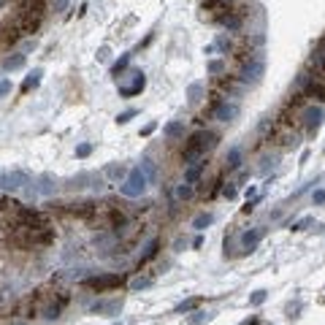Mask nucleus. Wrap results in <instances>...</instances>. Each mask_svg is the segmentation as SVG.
<instances>
[{
    "mask_svg": "<svg viewBox=\"0 0 325 325\" xmlns=\"http://www.w3.org/2000/svg\"><path fill=\"white\" fill-rule=\"evenodd\" d=\"M214 141H217V136L214 133H209V130H198V133H192L190 136V141L184 144V152H182V160L184 163H201L203 160V155H206V149L214 147Z\"/></svg>",
    "mask_w": 325,
    "mask_h": 325,
    "instance_id": "f257e3e1",
    "label": "nucleus"
},
{
    "mask_svg": "<svg viewBox=\"0 0 325 325\" xmlns=\"http://www.w3.org/2000/svg\"><path fill=\"white\" fill-rule=\"evenodd\" d=\"M147 187H149V179L144 176V171L136 165V168L128 171V179L119 184V192H122L125 198H141L144 192H147Z\"/></svg>",
    "mask_w": 325,
    "mask_h": 325,
    "instance_id": "f03ea898",
    "label": "nucleus"
},
{
    "mask_svg": "<svg viewBox=\"0 0 325 325\" xmlns=\"http://www.w3.org/2000/svg\"><path fill=\"white\" fill-rule=\"evenodd\" d=\"M125 282V274H117V271H111V274H101V276H90V279H84L82 284L84 287H92L98 290V293H106V290L117 287V284Z\"/></svg>",
    "mask_w": 325,
    "mask_h": 325,
    "instance_id": "7ed1b4c3",
    "label": "nucleus"
},
{
    "mask_svg": "<svg viewBox=\"0 0 325 325\" xmlns=\"http://www.w3.org/2000/svg\"><path fill=\"white\" fill-rule=\"evenodd\" d=\"M263 74H266V60L255 57V60H249V63L241 68V82L244 84H257L263 79Z\"/></svg>",
    "mask_w": 325,
    "mask_h": 325,
    "instance_id": "20e7f679",
    "label": "nucleus"
},
{
    "mask_svg": "<svg viewBox=\"0 0 325 325\" xmlns=\"http://www.w3.org/2000/svg\"><path fill=\"white\" fill-rule=\"evenodd\" d=\"M241 114V106L236 101H222L214 106V111H211V117L217 119V122H233V119Z\"/></svg>",
    "mask_w": 325,
    "mask_h": 325,
    "instance_id": "39448f33",
    "label": "nucleus"
},
{
    "mask_svg": "<svg viewBox=\"0 0 325 325\" xmlns=\"http://www.w3.org/2000/svg\"><path fill=\"white\" fill-rule=\"evenodd\" d=\"M25 184H30L28 171H9V174L0 179V187H6V190H19V187H25Z\"/></svg>",
    "mask_w": 325,
    "mask_h": 325,
    "instance_id": "423d86ee",
    "label": "nucleus"
},
{
    "mask_svg": "<svg viewBox=\"0 0 325 325\" xmlns=\"http://www.w3.org/2000/svg\"><path fill=\"white\" fill-rule=\"evenodd\" d=\"M322 119H325V111L320 109V106H309V109L303 111V122H306L309 130H317L322 125Z\"/></svg>",
    "mask_w": 325,
    "mask_h": 325,
    "instance_id": "0eeeda50",
    "label": "nucleus"
},
{
    "mask_svg": "<svg viewBox=\"0 0 325 325\" xmlns=\"http://www.w3.org/2000/svg\"><path fill=\"white\" fill-rule=\"evenodd\" d=\"M144 87H147V79H144L141 71H136V74H133V84H130V87H119V95H122V98H133Z\"/></svg>",
    "mask_w": 325,
    "mask_h": 325,
    "instance_id": "6e6552de",
    "label": "nucleus"
},
{
    "mask_svg": "<svg viewBox=\"0 0 325 325\" xmlns=\"http://www.w3.org/2000/svg\"><path fill=\"white\" fill-rule=\"evenodd\" d=\"M266 236V230L263 228H252V230H247V233H241V247L247 249V252H252L257 247V244H260V238Z\"/></svg>",
    "mask_w": 325,
    "mask_h": 325,
    "instance_id": "1a4fd4ad",
    "label": "nucleus"
},
{
    "mask_svg": "<svg viewBox=\"0 0 325 325\" xmlns=\"http://www.w3.org/2000/svg\"><path fill=\"white\" fill-rule=\"evenodd\" d=\"M306 98H314V101H325V87L320 84V79L309 76V82H306Z\"/></svg>",
    "mask_w": 325,
    "mask_h": 325,
    "instance_id": "9d476101",
    "label": "nucleus"
},
{
    "mask_svg": "<svg viewBox=\"0 0 325 325\" xmlns=\"http://www.w3.org/2000/svg\"><path fill=\"white\" fill-rule=\"evenodd\" d=\"M241 160H244V149L241 147H230L228 157H225V165H228L230 171H236V168H241Z\"/></svg>",
    "mask_w": 325,
    "mask_h": 325,
    "instance_id": "9b49d317",
    "label": "nucleus"
},
{
    "mask_svg": "<svg viewBox=\"0 0 325 325\" xmlns=\"http://www.w3.org/2000/svg\"><path fill=\"white\" fill-rule=\"evenodd\" d=\"M122 309V301H98L95 306H92V311H98V314H117V311Z\"/></svg>",
    "mask_w": 325,
    "mask_h": 325,
    "instance_id": "f8f14e48",
    "label": "nucleus"
},
{
    "mask_svg": "<svg viewBox=\"0 0 325 325\" xmlns=\"http://www.w3.org/2000/svg\"><path fill=\"white\" fill-rule=\"evenodd\" d=\"M203 168H206V163H192L187 171H184V182L187 184H195L198 179H201V174H203Z\"/></svg>",
    "mask_w": 325,
    "mask_h": 325,
    "instance_id": "ddd939ff",
    "label": "nucleus"
},
{
    "mask_svg": "<svg viewBox=\"0 0 325 325\" xmlns=\"http://www.w3.org/2000/svg\"><path fill=\"white\" fill-rule=\"evenodd\" d=\"M211 222H214V214H211V211H203V214H198L195 220H192V228H195V230H206Z\"/></svg>",
    "mask_w": 325,
    "mask_h": 325,
    "instance_id": "4468645a",
    "label": "nucleus"
},
{
    "mask_svg": "<svg viewBox=\"0 0 325 325\" xmlns=\"http://www.w3.org/2000/svg\"><path fill=\"white\" fill-rule=\"evenodd\" d=\"M41 76H44V71L41 68H36L33 71V74L25 79V84H22V92H30L33 87H38V84H41Z\"/></svg>",
    "mask_w": 325,
    "mask_h": 325,
    "instance_id": "2eb2a0df",
    "label": "nucleus"
},
{
    "mask_svg": "<svg viewBox=\"0 0 325 325\" xmlns=\"http://www.w3.org/2000/svg\"><path fill=\"white\" fill-rule=\"evenodd\" d=\"M138 168L144 171V176H147L149 182H155V179H157V165L152 163V157H144V160H141V165H138Z\"/></svg>",
    "mask_w": 325,
    "mask_h": 325,
    "instance_id": "dca6fc26",
    "label": "nucleus"
},
{
    "mask_svg": "<svg viewBox=\"0 0 325 325\" xmlns=\"http://www.w3.org/2000/svg\"><path fill=\"white\" fill-rule=\"evenodd\" d=\"M222 25L228 28V33H238L244 22H241V17H238V14H228V17H222Z\"/></svg>",
    "mask_w": 325,
    "mask_h": 325,
    "instance_id": "f3484780",
    "label": "nucleus"
},
{
    "mask_svg": "<svg viewBox=\"0 0 325 325\" xmlns=\"http://www.w3.org/2000/svg\"><path fill=\"white\" fill-rule=\"evenodd\" d=\"M195 306H201V298H198V295H195V298H187V301H182L174 311H176V314H187V311H192Z\"/></svg>",
    "mask_w": 325,
    "mask_h": 325,
    "instance_id": "a211bd4d",
    "label": "nucleus"
},
{
    "mask_svg": "<svg viewBox=\"0 0 325 325\" xmlns=\"http://www.w3.org/2000/svg\"><path fill=\"white\" fill-rule=\"evenodd\" d=\"M22 65H25V55H11V57H6L3 68L6 71H19Z\"/></svg>",
    "mask_w": 325,
    "mask_h": 325,
    "instance_id": "6ab92c4d",
    "label": "nucleus"
},
{
    "mask_svg": "<svg viewBox=\"0 0 325 325\" xmlns=\"http://www.w3.org/2000/svg\"><path fill=\"white\" fill-rule=\"evenodd\" d=\"M165 136L168 138H182L184 136V125L182 122H168L165 125Z\"/></svg>",
    "mask_w": 325,
    "mask_h": 325,
    "instance_id": "aec40b11",
    "label": "nucleus"
},
{
    "mask_svg": "<svg viewBox=\"0 0 325 325\" xmlns=\"http://www.w3.org/2000/svg\"><path fill=\"white\" fill-rule=\"evenodd\" d=\"M192 184H187V182H182V184H176V190H174V195L179 198V201H187V198H192Z\"/></svg>",
    "mask_w": 325,
    "mask_h": 325,
    "instance_id": "412c9836",
    "label": "nucleus"
},
{
    "mask_svg": "<svg viewBox=\"0 0 325 325\" xmlns=\"http://www.w3.org/2000/svg\"><path fill=\"white\" fill-rule=\"evenodd\" d=\"M106 176H109V179H128V168H125V165H109V168H106Z\"/></svg>",
    "mask_w": 325,
    "mask_h": 325,
    "instance_id": "4be33fe9",
    "label": "nucleus"
},
{
    "mask_svg": "<svg viewBox=\"0 0 325 325\" xmlns=\"http://www.w3.org/2000/svg\"><path fill=\"white\" fill-rule=\"evenodd\" d=\"M157 247H160V241H157V238H149V244H147V247H144L141 263H147L149 257H155V255H157Z\"/></svg>",
    "mask_w": 325,
    "mask_h": 325,
    "instance_id": "5701e85b",
    "label": "nucleus"
},
{
    "mask_svg": "<svg viewBox=\"0 0 325 325\" xmlns=\"http://www.w3.org/2000/svg\"><path fill=\"white\" fill-rule=\"evenodd\" d=\"M128 65H130V55H122L114 65H111V76H119L125 68H128Z\"/></svg>",
    "mask_w": 325,
    "mask_h": 325,
    "instance_id": "b1692460",
    "label": "nucleus"
},
{
    "mask_svg": "<svg viewBox=\"0 0 325 325\" xmlns=\"http://www.w3.org/2000/svg\"><path fill=\"white\" fill-rule=\"evenodd\" d=\"M201 95H203V84H190V90H187V98H190V103H198L201 101Z\"/></svg>",
    "mask_w": 325,
    "mask_h": 325,
    "instance_id": "393cba45",
    "label": "nucleus"
},
{
    "mask_svg": "<svg viewBox=\"0 0 325 325\" xmlns=\"http://www.w3.org/2000/svg\"><path fill=\"white\" fill-rule=\"evenodd\" d=\"M63 303H65V301L55 303V306H46V309H44V317H46V320H57V317H60V309H63Z\"/></svg>",
    "mask_w": 325,
    "mask_h": 325,
    "instance_id": "a878e982",
    "label": "nucleus"
},
{
    "mask_svg": "<svg viewBox=\"0 0 325 325\" xmlns=\"http://www.w3.org/2000/svg\"><path fill=\"white\" fill-rule=\"evenodd\" d=\"M266 298H268L266 290H257V293L249 295V306H260V303H266Z\"/></svg>",
    "mask_w": 325,
    "mask_h": 325,
    "instance_id": "bb28decb",
    "label": "nucleus"
},
{
    "mask_svg": "<svg viewBox=\"0 0 325 325\" xmlns=\"http://www.w3.org/2000/svg\"><path fill=\"white\" fill-rule=\"evenodd\" d=\"M311 222H314V217H301L298 222H293V230H306Z\"/></svg>",
    "mask_w": 325,
    "mask_h": 325,
    "instance_id": "cd10ccee",
    "label": "nucleus"
},
{
    "mask_svg": "<svg viewBox=\"0 0 325 325\" xmlns=\"http://www.w3.org/2000/svg\"><path fill=\"white\" fill-rule=\"evenodd\" d=\"M222 71H225V63H222V60H211V63H209V74H222Z\"/></svg>",
    "mask_w": 325,
    "mask_h": 325,
    "instance_id": "c85d7f7f",
    "label": "nucleus"
},
{
    "mask_svg": "<svg viewBox=\"0 0 325 325\" xmlns=\"http://www.w3.org/2000/svg\"><path fill=\"white\" fill-rule=\"evenodd\" d=\"M136 114H138L136 109H128V111H122V114L117 117V122H119V125H125V122H130V119H133Z\"/></svg>",
    "mask_w": 325,
    "mask_h": 325,
    "instance_id": "c756f323",
    "label": "nucleus"
},
{
    "mask_svg": "<svg viewBox=\"0 0 325 325\" xmlns=\"http://www.w3.org/2000/svg\"><path fill=\"white\" fill-rule=\"evenodd\" d=\"M149 284H152V279H133L130 282V290L136 293V290H144V287H149Z\"/></svg>",
    "mask_w": 325,
    "mask_h": 325,
    "instance_id": "7c9ffc66",
    "label": "nucleus"
},
{
    "mask_svg": "<svg viewBox=\"0 0 325 325\" xmlns=\"http://www.w3.org/2000/svg\"><path fill=\"white\" fill-rule=\"evenodd\" d=\"M90 152H92V144H79V147H76V157H90Z\"/></svg>",
    "mask_w": 325,
    "mask_h": 325,
    "instance_id": "2f4dec72",
    "label": "nucleus"
},
{
    "mask_svg": "<svg viewBox=\"0 0 325 325\" xmlns=\"http://www.w3.org/2000/svg\"><path fill=\"white\" fill-rule=\"evenodd\" d=\"M68 3H71V0H52V11H57V14H60V11L68 9Z\"/></svg>",
    "mask_w": 325,
    "mask_h": 325,
    "instance_id": "473e14b6",
    "label": "nucleus"
},
{
    "mask_svg": "<svg viewBox=\"0 0 325 325\" xmlns=\"http://www.w3.org/2000/svg\"><path fill=\"white\" fill-rule=\"evenodd\" d=\"M311 201H314L317 206H322V203H325V190H314V192H311Z\"/></svg>",
    "mask_w": 325,
    "mask_h": 325,
    "instance_id": "72a5a7b5",
    "label": "nucleus"
},
{
    "mask_svg": "<svg viewBox=\"0 0 325 325\" xmlns=\"http://www.w3.org/2000/svg\"><path fill=\"white\" fill-rule=\"evenodd\" d=\"M206 320H209V314H206V311H195V317H192V325H203Z\"/></svg>",
    "mask_w": 325,
    "mask_h": 325,
    "instance_id": "f704fd0d",
    "label": "nucleus"
},
{
    "mask_svg": "<svg viewBox=\"0 0 325 325\" xmlns=\"http://www.w3.org/2000/svg\"><path fill=\"white\" fill-rule=\"evenodd\" d=\"M6 92H11V82H9V79L0 82V95H6Z\"/></svg>",
    "mask_w": 325,
    "mask_h": 325,
    "instance_id": "c9c22d12",
    "label": "nucleus"
},
{
    "mask_svg": "<svg viewBox=\"0 0 325 325\" xmlns=\"http://www.w3.org/2000/svg\"><path fill=\"white\" fill-rule=\"evenodd\" d=\"M225 198H236V187H233V184H228V187H225Z\"/></svg>",
    "mask_w": 325,
    "mask_h": 325,
    "instance_id": "e433bc0d",
    "label": "nucleus"
},
{
    "mask_svg": "<svg viewBox=\"0 0 325 325\" xmlns=\"http://www.w3.org/2000/svg\"><path fill=\"white\" fill-rule=\"evenodd\" d=\"M217 46H220V49H225V52H228V49H230V41H228V38H220V41H217Z\"/></svg>",
    "mask_w": 325,
    "mask_h": 325,
    "instance_id": "4c0bfd02",
    "label": "nucleus"
},
{
    "mask_svg": "<svg viewBox=\"0 0 325 325\" xmlns=\"http://www.w3.org/2000/svg\"><path fill=\"white\" fill-rule=\"evenodd\" d=\"M98 60H109V46H103V49L98 52Z\"/></svg>",
    "mask_w": 325,
    "mask_h": 325,
    "instance_id": "58836bf2",
    "label": "nucleus"
},
{
    "mask_svg": "<svg viewBox=\"0 0 325 325\" xmlns=\"http://www.w3.org/2000/svg\"><path fill=\"white\" fill-rule=\"evenodd\" d=\"M257 322H260V317H247L241 325H257Z\"/></svg>",
    "mask_w": 325,
    "mask_h": 325,
    "instance_id": "ea45409f",
    "label": "nucleus"
},
{
    "mask_svg": "<svg viewBox=\"0 0 325 325\" xmlns=\"http://www.w3.org/2000/svg\"><path fill=\"white\" fill-rule=\"evenodd\" d=\"M257 195V187H247V201H249V198H255Z\"/></svg>",
    "mask_w": 325,
    "mask_h": 325,
    "instance_id": "a19ab883",
    "label": "nucleus"
},
{
    "mask_svg": "<svg viewBox=\"0 0 325 325\" xmlns=\"http://www.w3.org/2000/svg\"><path fill=\"white\" fill-rule=\"evenodd\" d=\"M317 52H320V57L325 60V44H322V46H320V49H317Z\"/></svg>",
    "mask_w": 325,
    "mask_h": 325,
    "instance_id": "79ce46f5",
    "label": "nucleus"
},
{
    "mask_svg": "<svg viewBox=\"0 0 325 325\" xmlns=\"http://www.w3.org/2000/svg\"><path fill=\"white\" fill-rule=\"evenodd\" d=\"M6 3H9V0H0V9H3V6H6Z\"/></svg>",
    "mask_w": 325,
    "mask_h": 325,
    "instance_id": "37998d69",
    "label": "nucleus"
},
{
    "mask_svg": "<svg viewBox=\"0 0 325 325\" xmlns=\"http://www.w3.org/2000/svg\"><path fill=\"white\" fill-rule=\"evenodd\" d=\"M14 325H28V322H14Z\"/></svg>",
    "mask_w": 325,
    "mask_h": 325,
    "instance_id": "c03bdc74",
    "label": "nucleus"
}]
</instances>
